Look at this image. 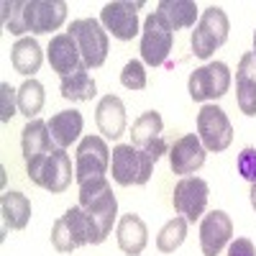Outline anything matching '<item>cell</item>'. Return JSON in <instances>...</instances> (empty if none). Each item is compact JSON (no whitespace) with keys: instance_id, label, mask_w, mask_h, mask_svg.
<instances>
[{"instance_id":"6da1fadb","label":"cell","mask_w":256,"mask_h":256,"mask_svg":"<svg viewBox=\"0 0 256 256\" xmlns=\"http://www.w3.org/2000/svg\"><path fill=\"white\" fill-rule=\"evenodd\" d=\"M67 20L64 0H6L3 24L13 36L26 38V34H52Z\"/></svg>"},{"instance_id":"7a4b0ae2","label":"cell","mask_w":256,"mask_h":256,"mask_svg":"<svg viewBox=\"0 0 256 256\" xmlns=\"http://www.w3.org/2000/svg\"><path fill=\"white\" fill-rule=\"evenodd\" d=\"M80 208L90 216L98 230V241L102 244L110 236L113 223L118 218V200L113 195V187L105 177L90 180L80 184Z\"/></svg>"},{"instance_id":"3957f363","label":"cell","mask_w":256,"mask_h":256,"mask_svg":"<svg viewBox=\"0 0 256 256\" xmlns=\"http://www.w3.org/2000/svg\"><path fill=\"white\" fill-rule=\"evenodd\" d=\"M88 244L98 246L100 241H98L95 223L90 220V216L80 205L70 208L62 218L54 220V226H52V246L59 254H72L74 248L88 246Z\"/></svg>"},{"instance_id":"277c9868","label":"cell","mask_w":256,"mask_h":256,"mask_svg":"<svg viewBox=\"0 0 256 256\" xmlns=\"http://www.w3.org/2000/svg\"><path fill=\"white\" fill-rule=\"evenodd\" d=\"M28 180L38 187H44L54 195L64 192L72 184V159L67 154V148H52L44 156H38L36 162H31L26 166Z\"/></svg>"},{"instance_id":"5b68a950","label":"cell","mask_w":256,"mask_h":256,"mask_svg":"<svg viewBox=\"0 0 256 256\" xmlns=\"http://www.w3.org/2000/svg\"><path fill=\"white\" fill-rule=\"evenodd\" d=\"M154 159L134 144H120L110 154V174L120 187L146 184L154 172Z\"/></svg>"},{"instance_id":"8992f818","label":"cell","mask_w":256,"mask_h":256,"mask_svg":"<svg viewBox=\"0 0 256 256\" xmlns=\"http://www.w3.org/2000/svg\"><path fill=\"white\" fill-rule=\"evenodd\" d=\"M228 31H230V20L226 10L218 6L205 8L195 31H192V54L198 59H210L216 54V49H220L228 41Z\"/></svg>"},{"instance_id":"52a82bcc","label":"cell","mask_w":256,"mask_h":256,"mask_svg":"<svg viewBox=\"0 0 256 256\" xmlns=\"http://www.w3.org/2000/svg\"><path fill=\"white\" fill-rule=\"evenodd\" d=\"M74 44L82 54V62L88 70L102 67L105 59H108V49H110V41H108V31L102 28L100 20L95 18H77L72 20V26L67 31Z\"/></svg>"},{"instance_id":"ba28073f","label":"cell","mask_w":256,"mask_h":256,"mask_svg":"<svg viewBox=\"0 0 256 256\" xmlns=\"http://www.w3.org/2000/svg\"><path fill=\"white\" fill-rule=\"evenodd\" d=\"M174 46V31L159 10L148 13L141 31V59L148 67H162Z\"/></svg>"},{"instance_id":"9c48e42d","label":"cell","mask_w":256,"mask_h":256,"mask_svg":"<svg viewBox=\"0 0 256 256\" xmlns=\"http://www.w3.org/2000/svg\"><path fill=\"white\" fill-rule=\"evenodd\" d=\"M230 88V70L226 62H208L205 67H198L190 74L187 90L195 102L205 100H218L228 92Z\"/></svg>"},{"instance_id":"30bf717a","label":"cell","mask_w":256,"mask_h":256,"mask_svg":"<svg viewBox=\"0 0 256 256\" xmlns=\"http://www.w3.org/2000/svg\"><path fill=\"white\" fill-rule=\"evenodd\" d=\"M108 169H110V148H108V144H105V138L84 136L77 146V156H74V180H77V184L105 177Z\"/></svg>"},{"instance_id":"8fae6325","label":"cell","mask_w":256,"mask_h":256,"mask_svg":"<svg viewBox=\"0 0 256 256\" xmlns=\"http://www.w3.org/2000/svg\"><path fill=\"white\" fill-rule=\"evenodd\" d=\"M198 138L202 141L205 152H226L233 141V126L223 108L218 105H202L198 113Z\"/></svg>"},{"instance_id":"7c38bea8","label":"cell","mask_w":256,"mask_h":256,"mask_svg":"<svg viewBox=\"0 0 256 256\" xmlns=\"http://www.w3.org/2000/svg\"><path fill=\"white\" fill-rule=\"evenodd\" d=\"M208 198H210V187L205 180L200 177H184L177 182L174 195H172V205L187 223H195L198 218H202V212L208 208Z\"/></svg>"},{"instance_id":"4fadbf2b","label":"cell","mask_w":256,"mask_h":256,"mask_svg":"<svg viewBox=\"0 0 256 256\" xmlns=\"http://www.w3.org/2000/svg\"><path fill=\"white\" fill-rule=\"evenodd\" d=\"M144 3H126V0H116V3H108L100 10V24L102 28L113 34L120 41H131L138 34V16L136 10Z\"/></svg>"},{"instance_id":"5bb4252c","label":"cell","mask_w":256,"mask_h":256,"mask_svg":"<svg viewBox=\"0 0 256 256\" xmlns=\"http://www.w3.org/2000/svg\"><path fill=\"white\" fill-rule=\"evenodd\" d=\"M205 146L195 134H184L180 136L172 146H169V164H172V172L190 177L195 174L198 169L205 164Z\"/></svg>"},{"instance_id":"9a60e30c","label":"cell","mask_w":256,"mask_h":256,"mask_svg":"<svg viewBox=\"0 0 256 256\" xmlns=\"http://www.w3.org/2000/svg\"><path fill=\"white\" fill-rule=\"evenodd\" d=\"M233 236V223L230 216L223 210H212L202 218L200 223V248L202 256H218L223 251V246L230 241Z\"/></svg>"},{"instance_id":"2e32d148","label":"cell","mask_w":256,"mask_h":256,"mask_svg":"<svg viewBox=\"0 0 256 256\" xmlns=\"http://www.w3.org/2000/svg\"><path fill=\"white\" fill-rule=\"evenodd\" d=\"M46 59H49L52 70H54L59 77H70V74H74L77 70L84 67L82 54H80L74 38H72L70 34H56V36H52L49 49H46Z\"/></svg>"},{"instance_id":"e0dca14e","label":"cell","mask_w":256,"mask_h":256,"mask_svg":"<svg viewBox=\"0 0 256 256\" xmlns=\"http://www.w3.org/2000/svg\"><path fill=\"white\" fill-rule=\"evenodd\" d=\"M95 123L100 128L102 138L116 141L126 134V105L116 95H105L100 98L98 108H95Z\"/></svg>"},{"instance_id":"ac0fdd59","label":"cell","mask_w":256,"mask_h":256,"mask_svg":"<svg viewBox=\"0 0 256 256\" xmlns=\"http://www.w3.org/2000/svg\"><path fill=\"white\" fill-rule=\"evenodd\" d=\"M236 102L244 116H256V56L246 52L236 70Z\"/></svg>"},{"instance_id":"d6986e66","label":"cell","mask_w":256,"mask_h":256,"mask_svg":"<svg viewBox=\"0 0 256 256\" xmlns=\"http://www.w3.org/2000/svg\"><path fill=\"white\" fill-rule=\"evenodd\" d=\"M118 248L126 256H141L146 244H148V228L141 220V216L136 212H126V216L118 220Z\"/></svg>"},{"instance_id":"ffe728a7","label":"cell","mask_w":256,"mask_h":256,"mask_svg":"<svg viewBox=\"0 0 256 256\" xmlns=\"http://www.w3.org/2000/svg\"><path fill=\"white\" fill-rule=\"evenodd\" d=\"M46 126H49V134H52L54 146L56 148H70L80 138V134H82L84 118H82L80 110H59V113H54L46 120Z\"/></svg>"},{"instance_id":"44dd1931","label":"cell","mask_w":256,"mask_h":256,"mask_svg":"<svg viewBox=\"0 0 256 256\" xmlns=\"http://www.w3.org/2000/svg\"><path fill=\"white\" fill-rule=\"evenodd\" d=\"M20 148H24L26 166H28L31 162H36L38 156H44L46 152H52V148H56L54 141H52V134H49L46 120L34 118V120L26 123V128L20 131Z\"/></svg>"},{"instance_id":"7402d4cb","label":"cell","mask_w":256,"mask_h":256,"mask_svg":"<svg viewBox=\"0 0 256 256\" xmlns=\"http://www.w3.org/2000/svg\"><path fill=\"white\" fill-rule=\"evenodd\" d=\"M41 62H44V54H41V46H38V41L26 36V38H18L13 49H10V64H13V70L18 74H24V77H31L38 72L41 67Z\"/></svg>"},{"instance_id":"603a6c76","label":"cell","mask_w":256,"mask_h":256,"mask_svg":"<svg viewBox=\"0 0 256 256\" xmlns=\"http://www.w3.org/2000/svg\"><path fill=\"white\" fill-rule=\"evenodd\" d=\"M0 216H3L6 228L24 230L31 220V200L24 192H6L0 198Z\"/></svg>"},{"instance_id":"cb8c5ba5","label":"cell","mask_w":256,"mask_h":256,"mask_svg":"<svg viewBox=\"0 0 256 256\" xmlns=\"http://www.w3.org/2000/svg\"><path fill=\"white\" fill-rule=\"evenodd\" d=\"M59 92H62V98H67L72 102H88V100H92L98 95V84L90 77V70L82 67V70H77L70 77H62Z\"/></svg>"},{"instance_id":"d4e9b609","label":"cell","mask_w":256,"mask_h":256,"mask_svg":"<svg viewBox=\"0 0 256 256\" xmlns=\"http://www.w3.org/2000/svg\"><path fill=\"white\" fill-rule=\"evenodd\" d=\"M164 20L172 31H180V28H195V20H198V6L192 0H162L159 8H156Z\"/></svg>"},{"instance_id":"484cf974","label":"cell","mask_w":256,"mask_h":256,"mask_svg":"<svg viewBox=\"0 0 256 256\" xmlns=\"http://www.w3.org/2000/svg\"><path fill=\"white\" fill-rule=\"evenodd\" d=\"M156 138H162V116L156 110L141 113L134 120V128H131V144L144 148L146 144H152Z\"/></svg>"},{"instance_id":"4316f807","label":"cell","mask_w":256,"mask_h":256,"mask_svg":"<svg viewBox=\"0 0 256 256\" xmlns=\"http://www.w3.org/2000/svg\"><path fill=\"white\" fill-rule=\"evenodd\" d=\"M44 100H46L44 84H41L38 80H26V82L18 88V110L24 113L28 120H34V118L41 113V108H44Z\"/></svg>"},{"instance_id":"83f0119b","label":"cell","mask_w":256,"mask_h":256,"mask_svg":"<svg viewBox=\"0 0 256 256\" xmlns=\"http://www.w3.org/2000/svg\"><path fill=\"white\" fill-rule=\"evenodd\" d=\"M187 238V220L182 216L172 218L162 230H159V236H156V248L162 254H174Z\"/></svg>"},{"instance_id":"f1b7e54d","label":"cell","mask_w":256,"mask_h":256,"mask_svg":"<svg viewBox=\"0 0 256 256\" xmlns=\"http://www.w3.org/2000/svg\"><path fill=\"white\" fill-rule=\"evenodd\" d=\"M120 84L128 90H144L146 88V67H144V62L138 59H131L123 67L120 72Z\"/></svg>"},{"instance_id":"f546056e","label":"cell","mask_w":256,"mask_h":256,"mask_svg":"<svg viewBox=\"0 0 256 256\" xmlns=\"http://www.w3.org/2000/svg\"><path fill=\"white\" fill-rule=\"evenodd\" d=\"M18 110V90H13L8 82L0 84V120L8 123Z\"/></svg>"},{"instance_id":"4dcf8cb0","label":"cell","mask_w":256,"mask_h":256,"mask_svg":"<svg viewBox=\"0 0 256 256\" xmlns=\"http://www.w3.org/2000/svg\"><path fill=\"white\" fill-rule=\"evenodd\" d=\"M236 169H238V174L244 180H248L251 184L256 182V148H251V146L244 148V152L238 154V159H236Z\"/></svg>"},{"instance_id":"1f68e13d","label":"cell","mask_w":256,"mask_h":256,"mask_svg":"<svg viewBox=\"0 0 256 256\" xmlns=\"http://www.w3.org/2000/svg\"><path fill=\"white\" fill-rule=\"evenodd\" d=\"M228 256H256V246L248 238H236L228 246Z\"/></svg>"},{"instance_id":"d6a6232c","label":"cell","mask_w":256,"mask_h":256,"mask_svg":"<svg viewBox=\"0 0 256 256\" xmlns=\"http://www.w3.org/2000/svg\"><path fill=\"white\" fill-rule=\"evenodd\" d=\"M251 208L256 210V182L251 184Z\"/></svg>"},{"instance_id":"836d02e7","label":"cell","mask_w":256,"mask_h":256,"mask_svg":"<svg viewBox=\"0 0 256 256\" xmlns=\"http://www.w3.org/2000/svg\"><path fill=\"white\" fill-rule=\"evenodd\" d=\"M254 56H256V31H254Z\"/></svg>"}]
</instances>
